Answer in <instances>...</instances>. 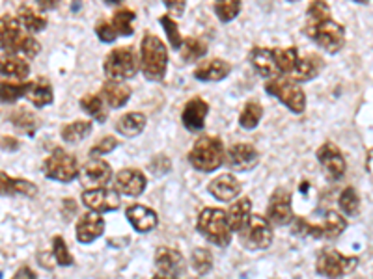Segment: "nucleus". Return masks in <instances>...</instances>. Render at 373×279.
<instances>
[{
	"mask_svg": "<svg viewBox=\"0 0 373 279\" xmlns=\"http://www.w3.org/2000/svg\"><path fill=\"white\" fill-rule=\"evenodd\" d=\"M306 34L326 53H340L345 45V30L336 23L325 0H312L306 12Z\"/></svg>",
	"mask_w": 373,
	"mask_h": 279,
	"instance_id": "nucleus-1",
	"label": "nucleus"
},
{
	"mask_svg": "<svg viewBox=\"0 0 373 279\" xmlns=\"http://www.w3.org/2000/svg\"><path fill=\"white\" fill-rule=\"evenodd\" d=\"M24 26L12 15H2L0 23V34H2V51L12 56H24V58H34L40 53L41 45L38 43L34 35L24 32Z\"/></svg>",
	"mask_w": 373,
	"mask_h": 279,
	"instance_id": "nucleus-2",
	"label": "nucleus"
},
{
	"mask_svg": "<svg viewBox=\"0 0 373 279\" xmlns=\"http://www.w3.org/2000/svg\"><path fill=\"white\" fill-rule=\"evenodd\" d=\"M168 65V51L157 35L146 32L140 43V69L148 81L159 82L166 75Z\"/></svg>",
	"mask_w": 373,
	"mask_h": 279,
	"instance_id": "nucleus-3",
	"label": "nucleus"
},
{
	"mask_svg": "<svg viewBox=\"0 0 373 279\" xmlns=\"http://www.w3.org/2000/svg\"><path fill=\"white\" fill-rule=\"evenodd\" d=\"M224 158H226L224 146L221 138H215V136H202L196 140V144L189 153V160L193 164V168L204 174H211L216 168H221Z\"/></svg>",
	"mask_w": 373,
	"mask_h": 279,
	"instance_id": "nucleus-4",
	"label": "nucleus"
},
{
	"mask_svg": "<svg viewBox=\"0 0 373 279\" xmlns=\"http://www.w3.org/2000/svg\"><path fill=\"white\" fill-rule=\"evenodd\" d=\"M265 92L286 105L293 114H303L306 110V95L303 87L292 76H274L265 82Z\"/></svg>",
	"mask_w": 373,
	"mask_h": 279,
	"instance_id": "nucleus-5",
	"label": "nucleus"
},
{
	"mask_svg": "<svg viewBox=\"0 0 373 279\" xmlns=\"http://www.w3.org/2000/svg\"><path fill=\"white\" fill-rule=\"evenodd\" d=\"M347 221L342 214L328 210L323 214V220L319 223H310V221L299 218L293 221L292 231L299 237H314V239H336L345 231Z\"/></svg>",
	"mask_w": 373,
	"mask_h": 279,
	"instance_id": "nucleus-6",
	"label": "nucleus"
},
{
	"mask_svg": "<svg viewBox=\"0 0 373 279\" xmlns=\"http://www.w3.org/2000/svg\"><path fill=\"white\" fill-rule=\"evenodd\" d=\"M198 231L221 248L230 244L232 240V227L228 223V214L222 209L207 207L202 210L198 216Z\"/></svg>",
	"mask_w": 373,
	"mask_h": 279,
	"instance_id": "nucleus-7",
	"label": "nucleus"
},
{
	"mask_svg": "<svg viewBox=\"0 0 373 279\" xmlns=\"http://www.w3.org/2000/svg\"><path fill=\"white\" fill-rule=\"evenodd\" d=\"M105 75L109 81L123 82L127 78H133L138 71L136 54L131 46H118L112 53L106 54L105 64H103Z\"/></svg>",
	"mask_w": 373,
	"mask_h": 279,
	"instance_id": "nucleus-8",
	"label": "nucleus"
},
{
	"mask_svg": "<svg viewBox=\"0 0 373 279\" xmlns=\"http://www.w3.org/2000/svg\"><path fill=\"white\" fill-rule=\"evenodd\" d=\"M43 174H45V177H49V179L60 180V183H70V180H73L75 177L81 175V169H79L77 158L73 157L71 153L56 147V149L45 158V162H43Z\"/></svg>",
	"mask_w": 373,
	"mask_h": 279,
	"instance_id": "nucleus-9",
	"label": "nucleus"
},
{
	"mask_svg": "<svg viewBox=\"0 0 373 279\" xmlns=\"http://www.w3.org/2000/svg\"><path fill=\"white\" fill-rule=\"evenodd\" d=\"M358 264L356 257H347L336 250L321 251L315 262V270L326 279H340L351 273Z\"/></svg>",
	"mask_w": 373,
	"mask_h": 279,
	"instance_id": "nucleus-10",
	"label": "nucleus"
},
{
	"mask_svg": "<svg viewBox=\"0 0 373 279\" xmlns=\"http://www.w3.org/2000/svg\"><path fill=\"white\" fill-rule=\"evenodd\" d=\"M239 239L246 250H267L273 242V227L265 218L252 214L248 223L239 231Z\"/></svg>",
	"mask_w": 373,
	"mask_h": 279,
	"instance_id": "nucleus-11",
	"label": "nucleus"
},
{
	"mask_svg": "<svg viewBox=\"0 0 373 279\" xmlns=\"http://www.w3.org/2000/svg\"><path fill=\"white\" fill-rule=\"evenodd\" d=\"M267 218L274 226H286L293 220L292 192L286 188H276L267 207Z\"/></svg>",
	"mask_w": 373,
	"mask_h": 279,
	"instance_id": "nucleus-12",
	"label": "nucleus"
},
{
	"mask_svg": "<svg viewBox=\"0 0 373 279\" xmlns=\"http://www.w3.org/2000/svg\"><path fill=\"white\" fill-rule=\"evenodd\" d=\"M82 203L93 212H111L120 209V196L109 188H92L82 194Z\"/></svg>",
	"mask_w": 373,
	"mask_h": 279,
	"instance_id": "nucleus-13",
	"label": "nucleus"
},
{
	"mask_svg": "<svg viewBox=\"0 0 373 279\" xmlns=\"http://www.w3.org/2000/svg\"><path fill=\"white\" fill-rule=\"evenodd\" d=\"M260 162V153L248 144H235L228 149L226 164L233 171H248Z\"/></svg>",
	"mask_w": 373,
	"mask_h": 279,
	"instance_id": "nucleus-14",
	"label": "nucleus"
},
{
	"mask_svg": "<svg viewBox=\"0 0 373 279\" xmlns=\"http://www.w3.org/2000/svg\"><path fill=\"white\" fill-rule=\"evenodd\" d=\"M317 160L323 166V169L326 171V175L331 177V179H340V177H344L345 168H347V164H345V158L342 155L338 147L331 144V142H326L323 146L317 149Z\"/></svg>",
	"mask_w": 373,
	"mask_h": 279,
	"instance_id": "nucleus-15",
	"label": "nucleus"
},
{
	"mask_svg": "<svg viewBox=\"0 0 373 279\" xmlns=\"http://www.w3.org/2000/svg\"><path fill=\"white\" fill-rule=\"evenodd\" d=\"M79 177H81L82 185L88 186L90 190H92V188H103V186L111 180L112 169L105 160L92 158V160H88V162L82 166Z\"/></svg>",
	"mask_w": 373,
	"mask_h": 279,
	"instance_id": "nucleus-16",
	"label": "nucleus"
},
{
	"mask_svg": "<svg viewBox=\"0 0 373 279\" xmlns=\"http://www.w3.org/2000/svg\"><path fill=\"white\" fill-rule=\"evenodd\" d=\"M155 267L161 272V276L177 278L185 272V259L174 248H159L155 251Z\"/></svg>",
	"mask_w": 373,
	"mask_h": 279,
	"instance_id": "nucleus-17",
	"label": "nucleus"
},
{
	"mask_svg": "<svg viewBox=\"0 0 373 279\" xmlns=\"http://www.w3.org/2000/svg\"><path fill=\"white\" fill-rule=\"evenodd\" d=\"M105 232V220L101 218L100 212H88L77 221V240L82 244H90L95 239H100Z\"/></svg>",
	"mask_w": 373,
	"mask_h": 279,
	"instance_id": "nucleus-18",
	"label": "nucleus"
},
{
	"mask_svg": "<svg viewBox=\"0 0 373 279\" xmlns=\"http://www.w3.org/2000/svg\"><path fill=\"white\" fill-rule=\"evenodd\" d=\"M207 112H209V105L205 103L204 99H200V97H194L185 105L183 108V114H181V119H183V125H185L189 130H193V133H198L204 128L205 123V116H207Z\"/></svg>",
	"mask_w": 373,
	"mask_h": 279,
	"instance_id": "nucleus-19",
	"label": "nucleus"
},
{
	"mask_svg": "<svg viewBox=\"0 0 373 279\" xmlns=\"http://www.w3.org/2000/svg\"><path fill=\"white\" fill-rule=\"evenodd\" d=\"M248 60H251L252 67L260 73L265 78H274V76L280 75L278 67H276V62H274L273 49H263V46H254L248 54Z\"/></svg>",
	"mask_w": 373,
	"mask_h": 279,
	"instance_id": "nucleus-20",
	"label": "nucleus"
},
{
	"mask_svg": "<svg viewBox=\"0 0 373 279\" xmlns=\"http://www.w3.org/2000/svg\"><path fill=\"white\" fill-rule=\"evenodd\" d=\"M116 188L125 196H140L146 190V177L134 168L122 169L116 175Z\"/></svg>",
	"mask_w": 373,
	"mask_h": 279,
	"instance_id": "nucleus-21",
	"label": "nucleus"
},
{
	"mask_svg": "<svg viewBox=\"0 0 373 279\" xmlns=\"http://www.w3.org/2000/svg\"><path fill=\"white\" fill-rule=\"evenodd\" d=\"M209 192L211 196H215L221 201H232L241 194V183L232 174H222L211 180Z\"/></svg>",
	"mask_w": 373,
	"mask_h": 279,
	"instance_id": "nucleus-22",
	"label": "nucleus"
},
{
	"mask_svg": "<svg viewBox=\"0 0 373 279\" xmlns=\"http://www.w3.org/2000/svg\"><path fill=\"white\" fill-rule=\"evenodd\" d=\"M230 73H232V65L228 64L226 60L221 58H213L207 60V62H202V64L194 69V76H196L198 81L204 82L224 81Z\"/></svg>",
	"mask_w": 373,
	"mask_h": 279,
	"instance_id": "nucleus-23",
	"label": "nucleus"
},
{
	"mask_svg": "<svg viewBox=\"0 0 373 279\" xmlns=\"http://www.w3.org/2000/svg\"><path fill=\"white\" fill-rule=\"evenodd\" d=\"M100 95L111 108H122L131 99V87L127 84H123V82L106 81L101 87Z\"/></svg>",
	"mask_w": 373,
	"mask_h": 279,
	"instance_id": "nucleus-24",
	"label": "nucleus"
},
{
	"mask_svg": "<svg viewBox=\"0 0 373 279\" xmlns=\"http://www.w3.org/2000/svg\"><path fill=\"white\" fill-rule=\"evenodd\" d=\"M127 220L138 232H150L159 223L157 214L144 205H133L127 209Z\"/></svg>",
	"mask_w": 373,
	"mask_h": 279,
	"instance_id": "nucleus-25",
	"label": "nucleus"
},
{
	"mask_svg": "<svg viewBox=\"0 0 373 279\" xmlns=\"http://www.w3.org/2000/svg\"><path fill=\"white\" fill-rule=\"evenodd\" d=\"M17 21L32 34L45 30L47 26L45 13L41 12L40 8L32 6V4H21L17 8Z\"/></svg>",
	"mask_w": 373,
	"mask_h": 279,
	"instance_id": "nucleus-26",
	"label": "nucleus"
},
{
	"mask_svg": "<svg viewBox=\"0 0 373 279\" xmlns=\"http://www.w3.org/2000/svg\"><path fill=\"white\" fill-rule=\"evenodd\" d=\"M226 214H228V223L232 227V231L239 232L241 229L248 223V220H251L252 216L251 199L248 198L237 199V201L228 209Z\"/></svg>",
	"mask_w": 373,
	"mask_h": 279,
	"instance_id": "nucleus-27",
	"label": "nucleus"
},
{
	"mask_svg": "<svg viewBox=\"0 0 373 279\" xmlns=\"http://www.w3.org/2000/svg\"><path fill=\"white\" fill-rule=\"evenodd\" d=\"M26 99H29L35 108H43V106L51 105L54 99L53 86L49 84L47 78H35V81L30 82Z\"/></svg>",
	"mask_w": 373,
	"mask_h": 279,
	"instance_id": "nucleus-28",
	"label": "nucleus"
},
{
	"mask_svg": "<svg viewBox=\"0 0 373 279\" xmlns=\"http://www.w3.org/2000/svg\"><path fill=\"white\" fill-rule=\"evenodd\" d=\"M321 69H323V60L317 54H306L304 58L299 60L297 69L293 71L292 78L297 82L314 81L321 73Z\"/></svg>",
	"mask_w": 373,
	"mask_h": 279,
	"instance_id": "nucleus-29",
	"label": "nucleus"
},
{
	"mask_svg": "<svg viewBox=\"0 0 373 279\" xmlns=\"http://www.w3.org/2000/svg\"><path fill=\"white\" fill-rule=\"evenodd\" d=\"M146 128V116L140 114V112H131V114H125L118 119L116 130L122 136H127V138H133V136H138L142 130Z\"/></svg>",
	"mask_w": 373,
	"mask_h": 279,
	"instance_id": "nucleus-30",
	"label": "nucleus"
},
{
	"mask_svg": "<svg viewBox=\"0 0 373 279\" xmlns=\"http://www.w3.org/2000/svg\"><path fill=\"white\" fill-rule=\"evenodd\" d=\"M274 62L278 67L280 75L282 76H292L293 71L297 69L299 64V51L295 46H287V49H273Z\"/></svg>",
	"mask_w": 373,
	"mask_h": 279,
	"instance_id": "nucleus-31",
	"label": "nucleus"
},
{
	"mask_svg": "<svg viewBox=\"0 0 373 279\" xmlns=\"http://www.w3.org/2000/svg\"><path fill=\"white\" fill-rule=\"evenodd\" d=\"M0 179H2V192L4 194H12V196H29V198H34L35 194H38V188H35L30 180L8 177L6 171L0 174Z\"/></svg>",
	"mask_w": 373,
	"mask_h": 279,
	"instance_id": "nucleus-32",
	"label": "nucleus"
},
{
	"mask_svg": "<svg viewBox=\"0 0 373 279\" xmlns=\"http://www.w3.org/2000/svg\"><path fill=\"white\" fill-rule=\"evenodd\" d=\"M0 71L4 78H17L21 82L30 75V65L24 62L23 56H10L2 62Z\"/></svg>",
	"mask_w": 373,
	"mask_h": 279,
	"instance_id": "nucleus-33",
	"label": "nucleus"
},
{
	"mask_svg": "<svg viewBox=\"0 0 373 279\" xmlns=\"http://www.w3.org/2000/svg\"><path fill=\"white\" fill-rule=\"evenodd\" d=\"M82 110L86 112L88 116H92L93 119H97L100 123H103L106 119V110H105V101L101 95H84L81 99Z\"/></svg>",
	"mask_w": 373,
	"mask_h": 279,
	"instance_id": "nucleus-34",
	"label": "nucleus"
},
{
	"mask_svg": "<svg viewBox=\"0 0 373 279\" xmlns=\"http://www.w3.org/2000/svg\"><path fill=\"white\" fill-rule=\"evenodd\" d=\"M92 133V123L90 121H73L70 125L62 127V138L68 144H77Z\"/></svg>",
	"mask_w": 373,
	"mask_h": 279,
	"instance_id": "nucleus-35",
	"label": "nucleus"
},
{
	"mask_svg": "<svg viewBox=\"0 0 373 279\" xmlns=\"http://www.w3.org/2000/svg\"><path fill=\"white\" fill-rule=\"evenodd\" d=\"M207 53V45L198 37H186L181 46V58L185 62H198Z\"/></svg>",
	"mask_w": 373,
	"mask_h": 279,
	"instance_id": "nucleus-36",
	"label": "nucleus"
},
{
	"mask_svg": "<svg viewBox=\"0 0 373 279\" xmlns=\"http://www.w3.org/2000/svg\"><path fill=\"white\" fill-rule=\"evenodd\" d=\"M263 116V108L262 105H257L256 101H251V103H246L243 106V110H241L239 116V125L246 130H252V128L257 127V123L262 119Z\"/></svg>",
	"mask_w": 373,
	"mask_h": 279,
	"instance_id": "nucleus-37",
	"label": "nucleus"
},
{
	"mask_svg": "<svg viewBox=\"0 0 373 279\" xmlns=\"http://www.w3.org/2000/svg\"><path fill=\"white\" fill-rule=\"evenodd\" d=\"M29 87H30V82L2 81V86H0V90H2V101H4V103H15V101L21 99L23 95L26 97Z\"/></svg>",
	"mask_w": 373,
	"mask_h": 279,
	"instance_id": "nucleus-38",
	"label": "nucleus"
},
{
	"mask_svg": "<svg viewBox=\"0 0 373 279\" xmlns=\"http://www.w3.org/2000/svg\"><path fill=\"white\" fill-rule=\"evenodd\" d=\"M133 21H134V12L123 8V10H118L111 19V24L114 26L118 35H131L133 34Z\"/></svg>",
	"mask_w": 373,
	"mask_h": 279,
	"instance_id": "nucleus-39",
	"label": "nucleus"
},
{
	"mask_svg": "<svg viewBox=\"0 0 373 279\" xmlns=\"http://www.w3.org/2000/svg\"><path fill=\"white\" fill-rule=\"evenodd\" d=\"M241 12V0H219L215 4L216 17L221 19L222 23H230L237 17Z\"/></svg>",
	"mask_w": 373,
	"mask_h": 279,
	"instance_id": "nucleus-40",
	"label": "nucleus"
},
{
	"mask_svg": "<svg viewBox=\"0 0 373 279\" xmlns=\"http://www.w3.org/2000/svg\"><path fill=\"white\" fill-rule=\"evenodd\" d=\"M191 262H193V268L200 276H205V273H209L211 268H213V255H211V251L205 250V248H196V250L193 251Z\"/></svg>",
	"mask_w": 373,
	"mask_h": 279,
	"instance_id": "nucleus-41",
	"label": "nucleus"
},
{
	"mask_svg": "<svg viewBox=\"0 0 373 279\" xmlns=\"http://www.w3.org/2000/svg\"><path fill=\"white\" fill-rule=\"evenodd\" d=\"M340 209L344 210L345 214L356 216L358 209H360V198L356 194L355 188H345L344 192L340 194Z\"/></svg>",
	"mask_w": 373,
	"mask_h": 279,
	"instance_id": "nucleus-42",
	"label": "nucleus"
},
{
	"mask_svg": "<svg viewBox=\"0 0 373 279\" xmlns=\"http://www.w3.org/2000/svg\"><path fill=\"white\" fill-rule=\"evenodd\" d=\"M10 121L19 128V130H26V133H32L38 125H35V117L34 114H30L29 110H24V108H17V110L13 112L12 116H10Z\"/></svg>",
	"mask_w": 373,
	"mask_h": 279,
	"instance_id": "nucleus-43",
	"label": "nucleus"
},
{
	"mask_svg": "<svg viewBox=\"0 0 373 279\" xmlns=\"http://www.w3.org/2000/svg\"><path fill=\"white\" fill-rule=\"evenodd\" d=\"M161 21V24H163L164 32H166V35H168V41L170 45L174 46V49H181L183 46V37H181L180 34V28H177V24H175V21L170 15H163V17L159 19Z\"/></svg>",
	"mask_w": 373,
	"mask_h": 279,
	"instance_id": "nucleus-44",
	"label": "nucleus"
},
{
	"mask_svg": "<svg viewBox=\"0 0 373 279\" xmlns=\"http://www.w3.org/2000/svg\"><path fill=\"white\" fill-rule=\"evenodd\" d=\"M53 255L60 267H70V264H73V257H71L70 250H68V244H65L62 237H54L53 239Z\"/></svg>",
	"mask_w": 373,
	"mask_h": 279,
	"instance_id": "nucleus-45",
	"label": "nucleus"
},
{
	"mask_svg": "<svg viewBox=\"0 0 373 279\" xmlns=\"http://www.w3.org/2000/svg\"><path fill=\"white\" fill-rule=\"evenodd\" d=\"M95 34L103 43H112V41H116V37H120L114 26L111 24V21H101V23L95 24Z\"/></svg>",
	"mask_w": 373,
	"mask_h": 279,
	"instance_id": "nucleus-46",
	"label": "nucleus"
},
{
	"mask_svg": "<svg viewBox=\"0 0 373 279\" xmlns=\"http://www.w3.org/2000/svg\"><path fill=\"white\" fill-rule=\"evenodd\" d=\"M118 147V140L114 138V136H105L103 140H100V144L97 146L92 147V151H90V155H92L93 158H97L100 155H106V153H112L114 149Z\"/></svg>",
	"mask_w": 373,
	"mask_h": 279,
	"instance_id": "nucleus-47",
	"label": "nucleus"
},
{
	"mask_svg": "<svg viewBox=\"0 0 373 279\" xmlns=\"http://www.w3.org/2000/svg\"><path fill=\"white\" fill-rule=\"evenodd\" d=\"M170 160L168 157H164V155H157V157L153 158L152 164H150V169H152V174L155 175H164L170 169Z\"/></svg>",
	"mask_w": 373,
	"mask_h": 279,
	"instance_id": "nucleus-48",
	"label": "nucleus"
},
{
	"mask_svg": "<svg viewBox=\"0 0 373 279\" xmlns=\"http://www.w3.org/2000/svg\"><path fill=\"white\" fill-rule=\"evenodd\" d=\"M163 4L172 15H181V13L185 12L186 0H163Z\"/></svg>",
	"mask_w": 373,
	"mask_h": 279,
	"instance_id": "nucleus-49",
	"label": "nucleus"
},
{
	"mask_svg": "<svg viewBox=\"0 0 373 279\" xmlns=\"http://www.w3.org/2000/svg\"><path fill=\"white\" fill-rule=\"evenodd\" d=\"M12 279H38V278H35V273L32 272L29 267H23V268H19Z\"/></svg>",
	"mask_w": 373,
	"mask_h": 279,
	"instance_id": "nucleus-50",
	"label": "nucleus"
},
{
	"mask_svg": "<svg viewBox=\"0 0 373 279\" xmlns=\"http://www.w3.org/2000/svg\"><path fill=\"white\" fill-rule=\"evenodd\" d=\"M38 4H40L41 8H54L56 4H58V0H38Z\"/></svg>",
	"mask_w": 373,
	"mask_h": 279,
	"instance_id": "nucleus-51",
	"label": "nucleus"
},
{
	"mask_svg": "<svg viewBox=\"0 0 373 279\" xmlns=\"http://www.w3.org/2000/svg\"><path fill=\"white\" fill-rule=\"evenodd\" d=\"M4 142H2V147H4V149H8V147H10V149H15V147H17V144H13L12 140L13 138H8V136H4Z\"/></svg>",
	"mask_w": 373,
	"mask_h": 279,
	"instance_id": "nucleus-52",
	"label": "nucleus"
},
{
	"mask_svg": "<svg viewBox=\"0 0 373 279\" xmlns=\"http://www.w3.org/2000/svg\"><path fill=\"white\" fill-rule=\"evenodd\" d=\"M106 4H111V6H116V4H122L123 0H105Z\"/></svg>",
	"mask_w": 373,
	"mask_h": 279,
	"instance_id": "nucleus-53",
	"label": "nucleus"
},
{
	"mask_svg": "<svg viewBox=\"0 0 373 279\" xmlns=\"http://www.w3.org/2000/svg\"><path fill=\"white\" fill-rule=\"evenodd\" d=\"M153 279H175V278H166V276H157V278Z\"/></svg>",
	"mask_w": 373,
	"mask_h": 279,
	"instance_id": "nucleus-54",
	"label": "nucleus"
},
{
	"mask_svg": "<svg viewBox=\"0 0 373 279\" xmlns=\"http://www.w3.org/2000/svg\"><path fill=\"white\" fill-rule=\"evenodd\" d=\"M355 2H358V4H366L367 0H355Z\"/></svg>",
	"mask_w": 373,
	"mask_h": 279,
	"instance_id": "nucleus-55",
	"label": "nucleus"
},
{
	"mask_svg": "<svg viewBox=\"0 0 373 279\" xmlns=\"http://www.w3.org/2000/svg\"><path fill=\"white\" fill-rule=\"evenodd\" d=\"M287 2H299V0H287Z\"/></svg>",
	"mask_w": 373,
	"mask_h": 279,
	"instance_id": "nucleus-56",
	"label": "nucleus"
}]
</instances>
